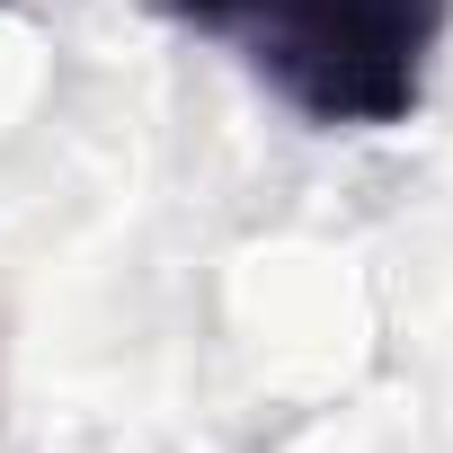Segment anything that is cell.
<instances>
[{
    "label": "cell",
    "instance_id": "cell-1",
    "mask_svg": "<svg viewBox=\"0 0 453 453\" xmlns=\"http://www.w3.org/2000/svg\"><path fill=\"white\" fill-rule=\"evenodd\" d=\"M453 0H250V72L311 125H409Z\"/></svg>",
    "mask_w": 453,
    "mask_h": 453
},
{
    "label": "cell",
    "instance_id": "cell-2",
    "mask_svg": "<svg viewBox=\"0 0 453 453\" xmlns=\"http://www.w3.org/2000/svg\"><path fill=\"white\" fill-rule=\"evenodd\" d=\"M160 10H169L178 27H204V36H232V27L250 19V0H160Z\"/></svg>",
    "mask_w": 453,
    "mask_h": 453
}]
</instances>
